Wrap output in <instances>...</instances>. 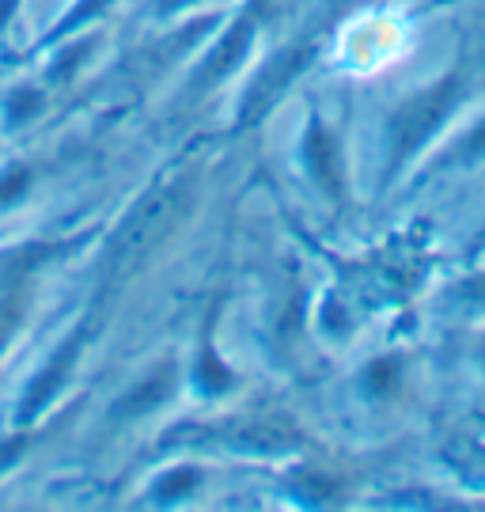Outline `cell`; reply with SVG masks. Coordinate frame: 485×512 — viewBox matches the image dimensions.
I'll return each mask as SVG.
<instances>
[{
    "instance_id": "6da1fadb",
    "label": "cell",
    "mask_w": 485,
    "mask_h": 512,
    "mask_svg": "<svg viewBox=\"0 0 485 512\" xmlns=\"http://www.w3.org/2000/svg\"><path fill=\"white\" fill-rule=\"evenodd\" d=\"M190 202H194V194L186 183H163L156 190H148L141 205L122 220V228L110 239V277H126L129 270H137L144 258L179 228L182 217L190 213Z\"/></svg>"
},
{
    "instance_id": "7a4b0ae2",
    "label": "cell",
    "mask_w": 485,
    "mask_h": 512,
    "mask_svg": "<svg viewBox=\"0 0 485 512\" xmlns=\"http://www.w3.org/2000/svg\"><path fill=\"white\" fill-rule=\"evenodd\" d=\"M451 99H455V84H436L429 92H421L417 99H410L406 107L395 114L391 122V141H395L398 156H410L432 129L440 126V118L448 114Z\"/></svg>"
},
{
    "instance_id": "3957f363",
    "label": "cell",
    "mask_w": 485,
    "mask_h": 512,
    "mask_svg": "<svg viewBox=\"0 0 485 512\" xmlns=\"http://www.w3.org/2000/svg\"><path fill=\"white\" fill-rule=\"evenodd\" d=\"M307 152H311V164H315V171H319V179H326L330 190H338V148H334V141L315 129Z\"/></svg>"
},
{
    "instance_id": "277c9868",
    "label": "cell",
    "mask_w": 485,
    "mask_h": 512,
    "mask_svg": "<svg viewBox=\"0 0 485 512\" xmlns=\"http://www.w3.org/2000/svg\"><path fill=\"white\" fill-rule=\"evenodd\" d=\"M247 38H251V27H247V23H243L235 35L224 38V46L216 50L213 61H209V69H205V84H213L216 76H224L235 65V61L243 57V46H247Z\"/></svg>"
},
{
    "instance_id": "5b68a950",
    "label": "cell",
    "mask_w": 485,
    "mask_h": 512,
    "mask_svg": "<svg viewBox=\"0 0 485 512\" xmlns=\"http://www.w3.org/2000/svg\"><path fill=\"white\" fill-rule=\"evenodd\" d=\"M12 327H16V311L8 308V304H0V346L12 338Z\"/></svg>"
},
{
    "instance_id": "8992f818",
    "label": "cell",
    "mask_w": 485,
    "mask_h": 512,
    "mask_svg": "<svg viewBox=\"0 0 485 512\" xmlns=\"http://www.w3.org/2000/svg\"><path fill=\"white\" fill-rule=\"evenodd\" d=\"M478 289H482V293H485V281H482V285H478Z\"/></svg>"
},
{
    "instance_id": "52a82bcc",
    "label": "cell",
    "mask_w": 485,
    "mask_h": 512,
    "mask_svg": "<svg viewBox=\"0 0 485 512\" xmlns=\"http://www.w3.org/2000/svg\"><path fill=\"white\" fill-rule=\"evenodd\" d=\"M171 4H179V0H171Z\"/></svg>"
},
{
    "instance_id": "ba28073f",
    "label": "cell",
    "mask_w": 485,
    "mask_h": 512,
    "mask_svg": "<svg viewBox=\"0 0 485 512\" xmlns=\"http://www.w3.org/2000/svg\"><path fill=\"white\" fill-rule=\"evenodd\" d=\"M482 357H485V349H482Z\"/></svg>"
}]
</instances>
